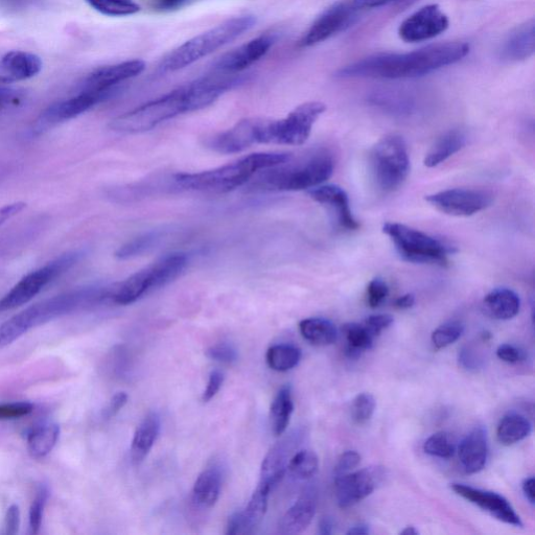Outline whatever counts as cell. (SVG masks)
Masks as SVG:
<instances>
[{
  "label": "cell",
  "instance_id": "1",
  "mask_svg": "<svg viewBox=\"0 0 535 535\" xmlns=\"http://www.w3.org/2000/svg\"><path fill=\"white\" fill-rule=\"evenodd\" d=\"M470 45L448 42L406 54H380L341 68L339 78L411 79L431 74L467 57Z\"/></svg>",
  "mask_w": 535,
  "mask_h": 535
},
{
  "label": "cell",
  "instance_id": "2",
  "mask_svg": "<svg viewBox=\"0 0 535 535\" xmlns=\"http://www.w3.org/2000/svg\"><path fill=\"white\" fill-rule=\"evenodd\" d=\"M111 292L112 288H87L38 302L0 325V348L11 345L40 325L110 299Z\"/></svg>",
  "mask_w": 535,
  "mask_h": 535
},
{
  "label": "cell",
  "instance_id": "3",
  "mask_svg": "<svg viewBox=\"0 0 535 535\" xmlns=\"http://www.w3.org/2000/svg\"><path fill=\"white\" fill-rule=\"evenodd\" d=\"M290 153H258L243 157L226 166L201 173L177 174L174 183L188 191L224 194L241 188L255 174L284 164Z\"/></svg>",
  "mask_w": 535,
  "mask_h": 535
},
{
  "label": "cell",
  "instance_id": "4",
  "mask_svg": "<svg viewBox=\"0 0 535 535\" xmlns=\"http://www.w3.org/2000/svg\"><path fill=\"white\" fill-rule=\"evenodd\" d=\"M332 154L318 150L294 161L292 156L284 164L261 171L257 188L277 192H298L317 188L334 173Z\"/></svg>",
  "mask_w": 535,
  "mask_h": 535
},
{
  "label": "cell",
  "instance_id": "5",
  "mask_svg": "<svg viewBox=\"0 0 535 535\" xmlns=\"http://www.w3.org/2000/svg\"><path fill=\"white\" fill-rule=\"evenodd\" d=\"M257 23L252 15L227 19L215 28L195 36L171 51L159 64L162 73H175L212 55L250 31Z\"/></svg>",
  "mask_w": 535,
  "mask_h": 535
},
{
  "label": "cell",
  "instance_id": "6",
  "mask_svg": "<svg viewBox=\"0 0 535 535\" xmlns=\"http://www.w3.org/2000/svg\"><path fill=\"white\" fill-rule=\"evenodd\" d=\"M189 112H194V109L190 88L186 84L118 116L111 122L110 128L124 134L144 133L180 114Z\"/></svg>",
  "mask_w": 535,
  "mask_h": 535
},
{
  "label": "cell",
  "instance_id": "7",
  "mask_svg": "<svg viewBox=\"0 0 535 535\" xmlns=\"http://www.w3.org/2000/svg\"><path fill=\"white\" fill-rule=\"evenodd\" d=\"M188 261L184 253L169 254L113 287L110 300L120 306L134 304L148 293L175 281L188 266Z\"/></svg>",
  "mask_w": 535,
  "mask_h": 535
},
{
  "label": "cell",
  "instance_id": "8",
  "mask_svg": "<svg viewBox=\"0 0 535 535\" xmlns=\"http://www.w3.org/2000/svg\"><path fill=\"white\" fill-rule=\"evenodd\" d=\"M369 170L377 188L392 193L401 188L410 172V158L405 139L388 134L372 147L369 153Z\"/></svg>",
  "mask_w": 535,
  "mask_h": 535
},
{
  "label": "cell",
  "instance_id": "9",
  "mask_svg": "<svg viewBox=\"0 0 535 535\" xmlns=\"http://www.w3.org/2000/svg\"><path fill=\"white\" fill-rule=\"evenodd\" d=\"M384 234L390 238L400 257L409 263L446 266L455 248L421 230L400 223H386Z\"/></svg>",
  "mask_w": 535,
  "mask_h": 535
},
{
  "label": "cell",
  "instance_id": "10",
  "mask_svg": "<svg viewBox=\"0 0 535 535\" xmlns=\"http://www.w3.org/2000/svg\"><path fill=\"white\" fill-rule=\"evenodd\" d=\"M325 110L327 106L321 102H308L299 105L283 120H264L261 144L304 145Z\"/></svg>",
  "mask_w": 535,
  "mask_h": 535
},
{
  "label": "cell",
  "instance_id": "11",
  "mask_svg": "<svg viewBox=\"0 0 535 535\" xmlns=\"http://www.w3.org/2000/svg\"><path fill=\"white\" fill-rule=\"evenodd\" d=\"M78 259V253H69L23 277L0 299V313L27 305L55 278L77 263Z\"/></svg>",
  "mask_w": 535,
  "mask_h": 535
},
{
  "label": "cell",
  "instance_id": "12",
  "mask_svg": "<svg viewBox=\"0 0 535 535\" xmlns=\"http://www.w3.org/2000/svg\"><path fill=\"white\" fill-rule=\"evenodd\" d=\"M114 91L80 90L78 95L44 110L33 127V133L41 134L59 124L78 118L79 115L109 99Z\"/></svg>",
  "mask_w": 535,
  "mask_h": 535
},
{
  "label": "cell",
  "instance_id": "13",
  "mask_svg": "<svg viewBox=\"0 0 535 535\" xmlns=\"http://www.w3.org/2000/svg\"><path fill=\"white\" fill-rule=\"evenodd\" d=\"M493 195L482 190L453 189L426 197L440 213L452 217H471L493 204Z\"/></svg>",
  "mask_w": 535,
  "mask_h": 535
},
{
  "label": "cell",
  "instance_id": "14",
  "mask_svg": "<svg viewBox=\"0 0 535 535\" xmlns=\"http://www.w3.org/2000/svg\"><path fill=\"white\" fill-rule=\"evenodd\" d=\"M360 10L350 2L338 3L325 10L299 41L301 48H311L350 27Z\"/></svg>",
  "mask_w": 535,
  "mask_h": 535
},
{
  "label": "cell",
  "instance_id": "15",
  "mask_svg": "<svg viewBox=\"0 0 535 535\" xmlns=\"http://www.w3.org/2000/svg\"><path fill=\"white\" fill-rule=\"evenodd\" d=\"M384 477L385 471L380 467L336 476V499L339 507L348 508L363 501L377 490Z\"/></svg>",
  "mask_w": 535,
  "mask_h": 535
},
{
  "label": "cell",
  "instance_id": "16",
  "mask_svg": "<svg viewBox=\"0 0 535 535\" xmlns=\"http://www.w3.org/2000/svg\"><path fill=\"white\" fill-rule=\"evenodd\" d=\"M450 21L438 5H428L402 22L399 35L409 43L433 39L446 32Z\"/></svg>",
  "mask_w": 535,
  "mask_h": 535
},
{
  "label": "cell",
  "instance_id": "17",
  "mask_svg": "<svg viewBox=\"0 0 535 535\" xmlns=\"http://www.w3.org/2000/svg\"><path fill=\"white\" fill-rule=\"evenodd\" d=\"M262 119H246L231 129L208 137L205 146L219 154H236L261 144Z\"/></svg>",
  "mask_w": 535,
  "mask_h": 535
},
{
  "label": "cell",
  "instance_id": "18",
  "mask_svg": "<svg viewBox=\"0 0 535 535\" xmlns=\"http://www.w3.org/2000/svg\"><path fill=\"white\" fill-rule=\"evenodd\" d=\"M275 42L276 37L271 33L254 38L242 44L239 48L221 56L214 63V71L223 74L239 75L245 69L265 57Z\"/></svg>",
  "mask_w": 535,
  "mask_h": 535
},
{
  "label": "cell",
  "instance_id": "19",
  "mask_svg": "<svg viewBox=\"0 0 535 535\" xmlns=\"http://www.w3.org/2000/svg\"><path fill=\"white\" fill-rule=\"evenodd\" d=\"M451 488L456 495L478 506L500 522L518 528L523 527L515 508L503 496L461 483H453Z\"/></svg>",
  "mask_w": 535,
  "mask_h": 535
},
{
  "label": "cell",
  "instance_id": "20",
  "mask_svg": "<svg viewBox=\"0 0 535 535\" xmlns=\"http://www.w3.org/2000/svg\"><path fill=\"white\" fill-rule=\"evenodd\" d=\"M146 68L142 60H129L97 69L88 75L80 90L109 91L116 86L141 75Z\"/></svg>",
  "mask_w": 535,
  "mask_h": 535
},
{
  "label": "cell",
  "instance_id": "21",
  "mask_svg": "<svg viewBox=\"0 0 535 535\" xmlns=\"http://www.w3.org/2000/svg\"><path fill=\"white\" fill-rule=\"evenodd\" d=\"M309 196L317 203L328 206L336 215L337 223L343 229L354 231L360 224L355 219L346 192L335 184L317 186L309 190Z\"/></svg>",
  "mask_w": 535,
  "mask_h": 535
},
{
  "label": "cell",
  "instance_id": "22",
  "mask_svg": "<svg viewBox=\"0 0 535 535\" xmlns=\"http://www.w3.org/2000/svg\"><path fill=\"white\" fill-rule=\"evenodd\" d=\"M39 56L23 51H11L0 58V85L26 81L42 71Z\"/></svg>",
  "mask_w": 535,
  "mask_h": 535
},
{
  "label": "cell",
  "instance_id": "23",
  "mask_svg": "<svg viewBox=\"0 0 535 535\" xmlns=\"http://www.w3.org/2000/svg\"><path fill=\"white\" fill-rule=\"evenodd\" d=\"M462 470L469 474L481 472L488 457V439L486 430L477 427L463 438L458 449Z\"/></svg>",
  "mask_w": 535,
  "mask_h": 535
},
{
  "label": "cell",
  "instance_id": "24",
  "mask_svg": "<svg viewBox=\"0 0 535 535\" xmlns=\"http://www.w3.org/2000/svg\"><path fill=\"white\" fill-rule=\"evenodd\" d=\"M316 508L315 493L308 491L302 494L279 523V532L285 535L304 532L311 525L316 515Z\"/></svg>",
  "mask_w": 535,
  "mask_h": 535
},
{
  "label": "cell",
  "instance_id": "25",
  "mask_svg": "<svg viewBox=\"0 0 535 535\" xmlns=\"http://www.w3.org/2000/svg\"><path fill=\"white\" fill-rule=\"evenodd\" d=\"M295 440L292 436L279 441L267 454L262 464L260 483L272 488L284 478L288 470Z\"/></svg>",
  "mask_w": 535,
  "mask_h": 535
},
{
  "label": "cell",
  "instance_id": "26",
  "mask_svg": "<svg viewBox=\"0 0 535 535\" xmlns=\"http://www.w3.org/2000/svg\"><path fill=\"white\" fill-rule=\"evenodd\" d=\"M535 50V23L534 20L527 21L509 35L502 46V58L519 62L529 59Z\"/></svg>",
  "mask_w": 535,
  "mask_h": 535
},
{
  "label": "cell",
  "instance_id": "27",
  "mask_svg": "<svg viewBox=\"0 0 535 535\" xmlns=\"http://www.w3.org/2000/svg\"><path fill=\"white\" fill-rule=\"evenodd\" d=\"M160 416L149 413L137 427L131 445V459L134 464H141L151 452L160 432Z\"/></svg>",
  "mask_w": 535,
  "mask_h": 535
},
{
  "label": "cell",
  "instance_id": "28",
  "mask_svg": "<svg viewBox=\"0 0 535 535\" xmlns=\"http://www.w3.org/2000/svg\"><path fill=\"white\" fill-rule=\"evenodd\" d=\"M483 308L488 316L496 320H510L519 314L521 299L513 290L498 288L486 295Z\"/></svg>",
  "mask_w": 535,
  "mask_h": 535
},
{
  "label": "cell",
  "instance_id": "29",
  "mask_svg": "<svg viewBox=\"0 0 535 535\" xmlns=\"http://www.w3.org/2000/svg\"><path fill=\"white\" fill-rule=\"evenodd\" d=\"M222 490V473L217 465L205 469L193 488L194 502L204 508L215 506Z\"/></svg>",
  "mask_w": 535,
  "mask_h": 535
},
{
  "label": "cell",
  "instance_id": "30",
  "mask_svg": "<svg viewBox=\"0 0 535 535\" xmlns=\"http://www.w3.org/2000/svg\"><path fill=\"white\" fill-rule=\"evenodd\" d=\"M468 143V136L462 130H451L437 139V142L427 153L424 165L435 168L443 164L450 157L458 153Z\"/></svg>",
  "mask_w": 535,
  "mask_h": 535
},
{
  "label": "cell",
  "instance_id": "31",
  "mask_svg": "<svg viewBox=\"0 0 535 535\" xmlns=\"http://www.w3.org/2000/svg\"><path fill=\"white\" fill-rule=\"evenodd\" d=\"M299 332L305 340L316 346H328L338 339L336 325L324 318H308L299 323Z\"/></svg>",
  "mask_w": 535,
  "mask_h": 535
},
{
  "label": "cell",
  "instance_id": "32",
  "mask_svg": "<svg viewBox=\"0 0 535 535\" xmlns=\"http://www.w3.org/2000/svg\"><path fill=\"white\" fill-rule=\"evenodd\" d=\"M294 411L292 390L289 386L278 391L270 409V426L275 436L283 435Z\"/></svg>",
  "mask_w": 535,
  "mask_h": 535
},
{
  "label": "cell",
  "instance_id": "33",
  "mask_svg": "<svg viewBox=\"0 0 535 535\" xmlns=\"http://www.w3.org/2000/svg\"><path fill=\"white\" fill-rule=\"evenodd\" d=\"M532 431V425L527 418L518 413L505 415L497 429V437L503 446H513L527 438Z\"/></svg>",
  "mask_w": 535,
  "mask_h": 535
},
{
  "label": "cell",
  "instance_id": "34",
  "mask_svg": "<svg viewBox=\"0 0 535 535\" xmlns=\"http://www.w3.org/2000/svg\"><path fill=\"white\" fill-rule=\"evenodd\" d=\"M60 437L57 424H45L36 427L28 436V450L35 459L48 456L56 447Z\"/></svg>",
  "mask_w": 535,
  "mask_h": 535
},
{
  "label": "cell",
  "instance_id": "35",
  "mask_svg": "<svg viewBox=\"0 0 535 535\" xmlns=\"http://www.w3.org/2000/svg\"><path fill=\"white\" fill-rule=\"evenodd\" d=\"M272 488L266 484L259 483L257 490L254 491L247 507L241 511L247 534L253 533L263 521L268 508V499Z\"/></svg>",
  "mask_w": 535,
  "mask_h": 535
},
{
  "label": "cell",
  "instance_id": "36",
  "mask_svg": "<svg viewBox=\"0 0 535 535\" xmlns=\"http://www.w3.org/2000/svg\"><path fill=\"white\" fill-rule=\"evenodd\" d=\"M343 333L347 343L345 346V355L350 359H358L374 345L375 337L369 333L364 324H345Z\"/></svg>",
  "mask_w": 535,
  "mask_h": 535
},
{
  "label": "cell",
  "instance_id": "37",
  "mask_svg": "<svg viewBox=\"0 0 535 535\" xmlns=\"http://www.w3.org/2000/svg\"><path fill=\"white\" fill-rule=\"evenodd\" d=\"M167 235V230H152L146 232V234L139 236L132 241L125 244L118 251H116V258L121 260H129L139 255H142L156 246L164 239Z\"/></svg>",
  "mask_w": 535,
  "mask_h": 535
},
{
  "label": "cell",
  "instance_id": "38",
  "mask_svg": "<svg viewBox=\"0 0 535 535\" xmlns=\"http://www.w3.org/2000/svg\"><path fill=\"white\" fill-rule=\"evenodd\" d=\"M301 359L299 348L290 344H278L269 348L266 360L269 367L278 372L295 368Z\"/></svg>",
  "mask_w": 535,
  "mask_h": 535
},
{
  "label": "cell",
  "instance_id": "39",
  "mask_svg": "<svg viewBox=\"0 0 535 535\" xmlns=\"http://www.w3.org/2000/svg\"><path fill=\"white\" fill-rule=\"evenodd\" d=\"M319 469V459L311 450H301L295 453L289 463L288 472L298 480H308L316 475Z\"/></svg>",
  "mask_w": 535,
  "mask_h": 535
},
{
  "label": "cell",
  "instance_id": "40",
  "mask_svg": "<svg viewBox=\"0 0 535 535\" xmlns=\"http://www.w3.org/2000/svg\"><path fill=\"white\" fill-rule=\"evenodd\" d=\"M99 13L111 17L130 16L141 11L135 0H86Z\"/></svg>",
  "mask_w": 535,
  "mask_h": 535
},
{
  "label": "cell",
  "instance_id": "41",
  "mask_svg": "<svg viewBox=\"0 0 535 535\" xmlns=\"http://www.w3.org/2000/svg\"><path fill=\"white\" fill-rule=\"evenodd\" d=\"M426 454L441 458L450 459L456 453V445L452 436L446 432H438L431 435L424 444Z\"/></svg>",
  "mask_w": 535,
  "mask_h": 535
},
{
  "label": "cell",
  "instance_id": "42",
  "mask_svg": "<svg viewBox=\"0 0 535 535\" xmlns=\"http://www.w3.org/2000/svg\"><path fill=\"white\" fill-rule=\"evenodd\" d=\"M464 333V325L459 321H450L437 328L431 337L437 350H443L455 343Z\"/></svg>",
  "mask_w": 535,
  "mask_h": 535
},
{
  "label": "cell",
  "instance_id": "43",
  "mask_svg": "<svg viewBox=\"0 0 535 535\" xmlns=\"http://www.w3.org/2000/svg\"><path fill=\"white\" fill-rule=\"evenodd\" d=\"M377 403L374 395L370 393H360L352 405L353 421L358 425L366 424L371 420L376 411Z\"/></svg>",
  "mask_w": 535,
  "mask_h": 535
},
{
  "label": "cell",
  "instance_id": "44",
  "mask_svg": "<svg viewBox=\"0 0 535 535\" xmlns=\"http://www.w3.org/2000/svg\"><path fill=\"white\" fill-rule=\"evenodd\" d=\"M48 498V488H46L45 486L40 487L30 508L29 521L32 534H38L40 532L44 508L46 505V501H48Z\"/></svg>",
  "mask_w": 535,
  "mask_h": 535
},
{
  "label": "cell",
  "instance_id": "45",
  "mask_svg": "<svg viewBox=\"0 0 535 535\" xmlns=\"http://www.w3.org/2000/svg\"><path fill=\"white\" fill-rule=\"evenodd\" d=\"M389 288L382 278H375L367 288V300L371 309L379 308L388 297Z\"/></svg>",
  "mask_w": 535,
  "mask_h": 535
},
{
  "label": "cell",
  "instance_id": "46",
  "mask_svg": "<svg viewBox=\"0 0 535 535\" xmlns=\"http://www.w3.org/2000/svg\"><path fill=\"white\" fill-rule=\"evenodd\" d=\"M206 356L223 364H232L238 360L236 348L227 343H219L209 347L206 351Z\"/></svg>",
  "mask_w": 535,
  "mask_h": 535
},
{
  "label": "cell",
  "instance_id": "47",
  "mask_svg": "<svg viewBox=\"0 0 535 535\" xmlns=\"http://www.w3.org/2000/svg\"><path fill=\"white\" fill-rule=\"evenodd\" d=\"M34 406L26 402L0 404V421L17 420L32 413Z\"/></svg>",
  "mask_w": 535,
  "mask_h": 535
},
{
  "label": "cell",
  "instance_id": "48",
  "mask_svg": "<svg viewBox=\"0 0 535 535\" xmlns=\"http://www.w3.org/2000/svg\"><path fill=\"white\" fill-rule=\"evenodd\" d=\"M394 322V319L390 315H372L366 319L364 325L369 333L375 338L380 336L382 332L389 329Z\"/></svg>",
  "mask_w": 535,
  "mask_h": 535
},
{
  "label": "cell",
  "instance_id": "49",
  "mask_svg": "<svg viewBox=\"0 0 535 535\" xmlns=\"http://www.w3.org/2000/svg\"><path fill=\"white\" fill-rule=\"evenodd\" d=\"M361 462V455L356 451H346L338 459L335 476L343 475L350 473L356 468Z\"/></svg>",
  "mask_w": 535,
  "mask_h": 535
},
{
  "label": "cell",
  "instance_id": "50",
  "mask_svg": "<svg viewBox=\"0 0 535 535\" xmlns=\"http://www.w3.org/2000/svg\"><path fill=\"white\" fill-rule=\"evenodd\" d=\"M458 360L461 367L467 370H477L483 366V358L469 346L462 348Z\"/></svg>",
  "mask_w": 535,
  "mask_h": 535
},
{
  "label": "cell",
  "instance_id": "51",
  "mask_svg": "<svg viewBox=\"0 0 535 535\" xmlns=\"http://www.w3.org/2000/svg\"><path fill=\"white\" fill-rule=\"evenodd\" d=\"M497 357L505 363L516 364L525 360V353L519 347L502 344L498 347Z\"/></svg>",
  "mask_w": 535,
  "mask_h": 535
},
{
  "label": "cell",
  "instance_id": "52",
  "mask_svg": "<svg viewBox=\"0 0 535 535\" xmlns=\"http://www.w3.org/2000/svg\"><path fill=\"white\" fill-rule=\"evenodd\" d=\"M223 383L224 375L222 374V372L219 370L213 371L211 376H209L206 389L203 392L202 401L204 403L212 401L216 397L217 393L220 391Z\"/></svg>",
  "mask_w": 535,
  "mask_h": 535
},
{
  "label": "cell",
  "instance_id": "53",
  "mask_svg": "<svg viewBox=\"0 0 535 535\" xmlns=\"http://www.w3.org/2000/svg\"><path fill=\"white\" fill-rule=\"evenodd\" d=\"M128 394L126 392H119L114 395V397L109 402V405L104 411L105 418H111L114 415L118 414L127 404Z\"/></svg>",
  "mask_w": 535,
  "mask_h": 535
},
{
  "label": "cell",
  "instance_id": "54",
  "mask_svg": "<svg viewBox=\"0 0 535 535\" xmlns=\"http://www.w3.org/2000/svg\"><path fill=\"white\" fill-rule=\"evenodd\" d=\"M20 92L16 89L0 85V110L15 105L20 101Z\"/></svg>",
  "mask_w": 535,
  "mask_h": 535
},
{
  "label": "cell",
  "instance_id": "55",
  "mask_svg": "<svg viewBox=\"0 0 535 535\" xmlns=\"http://www.w3.org/2000/svg\"><path fill=\"white\" fill-rule=\"evenodd\" d=\"M26 207L27 203L25 202H15L0 207V225L19 215Z\"/></svg>",
  "mask_w": 535,
  "mask_h": 535
},
{
  "label": "cell",
  "instance_id": "56",
  "mask_svg": "<svg viewBox=\"0 0 535 535\" xmlns=\"http://www.w3.org/2000/svg\"><path fill=\"white\" fill-rule=\"evenodd\" d=\"M20 526V510L17 505L9 507L5 519L6 533L13 535L18 532Z\"/></svg>",
  "mask_w": 535,
  "mask_h": 535
},
{
  "label": "cell",
  "instance_id": "57",
  "mask_svg": "<svg viewBox=\"0 0 535 535\" xmlns=\"http://www.w3.org/2000/svg\"><path fill=\"white\" fill-rule=\"evenodd\" d=\"M189 0H149L151 7L159 12H171L182 8Z\"/></svg>",
  "mask_w": 535,
  "mask_h": 535
},
{
  "label": "cell",
  "instance_id": "58",
  "mask_svg": "<svg viewBox=\"0 0 535 535\" xmlns=\"http://www.w3.org/2000/svg\"><path fill=\"white\" fill-rule=\"evenodd\" d=\"M392 0H353L354 5L361 11L363 9H374L382 7Z\"/></svg>",
  "mask_w": 535,
  "mask_h": 535
},
{
  "label": "cell",
  "instance_id": "59",
  "mask_svg": "<svg viewBox=\"0 0 535 535\" xmlns=\"http://www.w3.org/2000/svg\"><path fill=\"white\" fill-rule=\"evenodd\" d=\"M534 485H535V480L533 477H530V478H527L523 482V486H522L523 493L531 505H534L535 503Z\"/></svg>",
  "mask_w": 535,
  "mask_h": 535
},
{
  "label": "cell",
  "instance_id": "60",
  "mask_svg": "<svg viewBox=\"0 0 535 535\" xmlns=\"http://www.w3.org/2000/svg\"><path fill=\"white\" fill-rule=\"evenodd\" d=\"M415 304V296L413 294H406L395 300V307L400 310L411 309Z\"/></svg>",
  "mask_w": 535,
  "mask_h": 535
},
{
  "label": "cell",
  "instance_id": "61",
  "mask_svg": "<svg viewBox=\"0 0 535 535\" xmlns=\"http://www.w3.org/2000/svg\"><path fill=\"white\" fill-rule=\"evenodd\" d=\"M335 522L332 518H323L319 523V534L331 535L334 532Z\"/></svg>",
  "mask_w": 535,
  "mask_h": 535
},
{
  "label": "cell",
  "instance_id": "62",
  "mask_svg": "<svg viewBox=\"0 0 535 535\" xmlns=\"http://www.w3.org/2000/svg\"><path fill=\"white\" fill-rule=\"evenodd\" d=\"M370 533V528L364 523L357 524L351 527L350 530L346 532L348 535H366Z\"/></svg>",
  "mask_w": 535,
  "mask_h": 535
},
{
  "label": "cell",
  "instance_id": "63",
  "mask_svg": "<svg viewBox=\"0 0 535 535\" xmlns=\"http://www.w3.org/2000/svg\"><path fill=\"white\" fill-rule=\"evenodd\" d=\"M418 533L420 532H418V530L412 526L406 527L404 530L401 531V534L403 535H417Z\"/></svg>",
  "mask_w": 535,
  "mask_h": 535
}]
</instances>
